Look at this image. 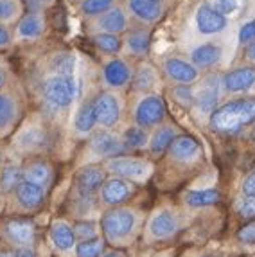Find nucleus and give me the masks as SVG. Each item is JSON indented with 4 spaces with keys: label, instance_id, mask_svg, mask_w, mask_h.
Instances as JSON below:
<instances>
[{
    "label": "nucleus",
    "instance_id": "29",
    "mask_svg": "<svg viewBox=\"0 0 255 257\" xmlns=\"http://www.w3.org/2000/svg\"><path fill=\"white\" fill-rule=\"evenodd\" d=\"M216 99H217L216 86L208 85L200 90V94H198V97H196V103H198V106H200L203 111H212L214 104H216Z\"/></svg>",
    "mask_w": 255,
    "mask_h": 257
},
{
    "label": "nucleus",
    "instance_id": "6",
    "mask_svg": "<svg viewBox=\"0 0 255 257\" xmlns=\"http://www.w3.org/2000/svg\"><path fill=\"white\" fill-rule=\"evenodd\" d=\"M95 103V113H97V122L102 126H113L117 120H119V101L117 97L111 94H101L97 99L94 101Z\"/></svg>",
    "mask_w": 255,
    "mask_h": 257
},
{
    "label": "nucleus",
    "instance_id": "1",
    "mask_svg": "<svg viewBox=\"0 0 255 257\" xmlns=\"http://www.w3.org/2000/svg\"><path fill=\"white\" fill-rule=\"evenodd\" d=\"M255 122V99H235L210 113V128L223 135H234Z\"/></svg>",
    "mask_w": 255,
    "mask_h": 257
},
{
    "label": "nucleus",
    "instance_id": "20",
    "mask_svg": "<svg viewBox=\"0 0 255 257\" xmlns=\"http://www.w3.org/2000/svg\"><path fill=\"white\" fill-rule=\"evenodd\" d=\"M99 27L104 29L106 33L117 35V33L124 31V27H126V17H124V13L119 8L108 9L106 13L101 17V20H99Z\"/></svg>",
    "mask_w": 255,
    "mask_h": 257
},
{
    "label": "nucleus",
    "instance_id": "27",
    "mask_svg": "<svg viewBox=\"0 0 255 257\" xmlns=\"http://www.w3.org/2000/svg\"><path fill=\"white\" fill-rule=\"evenodd\" d=\"M94 42L101 51L110 52V54L119 52V49H120V38L117 35H111V33H102V35H97L94 38Z\"/></svg>",
    "mask_w": 255,
    "mask_h": 257
},
{
    "label": "nucleus",
    "instance_id": "39",
    "mask_svg": "<svg viewBox=\"0 0 255 257\" xmlns=\"http://www.w3.org/2000/svg\"><path fill=\"white\" fill-rule=\"evenodd\" d=\"M237 239L244 244H255V219L237 232Z\"/></svg>",
    "mask_w": 255,
    "mask_h": 257
},
{
    "label": "nucleus",
    "instance_id": "53",
    "mask_svg": "<svg viewBox=\"0 0 255 257\" xmlns=\"http://www.w3.org/2000/svg\"><path fill=\"white\" fill-rule=\"evenodd\" d=\"M27 2H36V0H27Z\"/></svg>",
    "mask_w": 255,
    "mask_h": 257
},
{
    "label": "nucleus",
    "instance_id": "9",
    "mask_svg": "<svg viewBox=\"0 0 255 257\" xmlns=\"http://www.w3.org/2000/svg\"><path fill=\"white\" fill-rule=\"evenodd\" d=\"M166 72L171 79L183 83V85H189V83H192L198 77V70H196L194 65L176 60V58H171V60L166 61Z\"/></svg>",
    "mask_w": 255,
    "mask_h": 257
},
{
    "label": "nucleus",
    "instance_id": "36",
    "mask_svg": "<svg viewBox=\"0 0 255 257\" xmlns=\"http://www.w3.org/2000/svg\"><path fill=\"white\" fill-rule=\"evenodd\" d=\"M15 115V104L13 101L6 95H0V128L6 126Z\"/></svg>",
    "mask_w": 255,
    "mask_h": 257
},
{
    "label": "nucleus",
    "instance_id": "38",
    "mask_svg": "<svg viewBox=\"0 0 255 257\" xmlns=\"http://www.w3.org/2000/svg\"><path fill=\"white\" fill-rule=\"evenodd\" d=\"M237 210L239 214L244 216V218H255V196L242 194L237 203Z\"/></svg>",
    "mask_w": 255,
    "mask_h": 257
},
{
    "label": "nucleus",
    "instance_id": "21",
    "mask_svg": "<svg viewBox=\"0 0 255 257\" xmlns=\"http://www.w3.org/2000/svg\"><path fill=\"white\" fill-rule=\"evenodd\" d=\"M51 237L60 250H70L76 243V234L65 223H54L51 228Z\"/></svg>",
    "mask_w": 255,
    "mask_h": 257
},
{
    "label": "nucleus",
    "instance_id": "18",
    "mask_svg": "<svg viewBox=\"0 0 255 257\" xmlns=\"http://www.w3.org/2000/svg\"><path fill=\"white\" fill-rule=\"evenodd\" d=\"M104 79L110 86H122L130 81V69L120 60H111L104 67Z\"/></svg>",
    "mask_w": 255,
    "mask_h": 257
},
{
    "label": "nucleus",
    "instance_id": "17",
    "mask_svg": "<svg viewBox=\"0 0 255 257\" xmlns=\"http://www.w3.org/2000/svg\"><path fill=\"white\" fill-rule=\"evenodd\" d=\"M149 230H151V234H153L155 237H160V239L169 237L171 234H175V230H176L175 216L171 214V212H167V210H164V212H160V214H157L151 219Z\"/></svg>",
    "mask_w": 255,
    "mask_h": 257
},
{
    "label": "nucleus",
    "instance_id": "4",
    "mask_svg": "<svg viewBox=\"0 0 255 257\" xmlns=\"http://www.w3.org/2000/svg\"><path fill=\"white\" fill-rule=\"evenodd\" d=\"M164 117H166V104L160 95H149V97L142 99L135 110L137 124L142 128L158 124Z\"/></svg>",
    "mask_w": 255,
    "mask_h": 257
},
{
    "label": "nucleus",
    "instance_id": "13",
    "mask_svg": "<svg viewBox=\"0 0 255 257\" xmlns=\"http://www.w3.org/2000/svg\"><path fill=\"white\" fill-rule=\"evenodd\" d=\"M192 63L194 67H200V69H205V67H212L214 63L219 61L221 58V49L216 43H205V45H200L196 47L191 54Z\"/></svg>",
    "mask_w": 255,
    "mask_h": 257
},
{
    "label": "nucleus",
    "instance_id": "12",
    "mask_svg": "<svg viewBox=\"0 0 255 257\" xmlns=\"http://www.w3.org/2000/svg\"><path fill=\"white\" fill-rule=\"evenodd\" d=\"M101 196H102V200L106 203H110V205H117V203L124 202V200L130 196V187H128L124 180L111 178V180L102 184Z\"/></svg>",
    "mask_w": 255,
    "mask_h": 257
},
{
    "label": "nucleus",
    "instance_id": "52",
    "mask_svg": "<svg viewBox=\"0 0 255 257\" xmlns=\"http://www.w3.org/2000/svg\"><path fill=\"white\" fill-rule=\"evenodd\" d=\"M251 141L255 142V128H253V132H251Z\"/></svg>",
    "mask_w": 255,
    "mask_h": 257
},
{
    "label": "nucleus",
    "instance_id": "45",
    "mask_svg": "<svg viewBox=\"0 0 255 257\" xmlns=\"http://www.w3.org/2000/svg\"><path fill=\"white\" fill-rule=\"evenodd\" d=\"M242 194L255 196V171H251L250 175L244 178V182H242Z\"/></svg>",
    "mask_w": 255,
    "mask_h": 257
},
{
    "label": "nucleus",
    "instance_id": "15",
    "mask_svg": "<svg viewBox=\"0 0 255 257\" xmlns=\"http://www.w3.org/2000/svg\"><path fill=\"white\" fill-rule=\"evenodd\" d=\"M8 234L13 237L17 243L29 244L34 237V225L31 219L17 218V219H13V221L8 223Z\"/></svg>",
    "mask_w": 255,
    "mask_h": 257
},
{
    "label": "nucleus",
    "instance_id": "40",
    "mask_svg": "<svg viewBox=\"0 0 255 257\" xmlns=\"http://www.w3.org/2000/svg\"><path fill=\"white\" fill-rule=\"evenodd\" d=\"M42 133L38 132V130H29V132H26L24 135H22L20 142L24 148H34V146H40L42 144Z\"/></svg>",
    "mask_w": 255,
    "mask_h": 257
},
{
    "label": "nucleus",
    "instance_id": "35",
    "mask_svg": "<svg viewBox=\"0 0 255 257\" xmlns=\"http://www.w3.org/2000/svg\"><path fill=\"white\" fill-rule=\"evenodd\" d=\"M111 4H113V0H85L81 9L85 15H99L110 9Z\"/></svg>",
    "mask_w": 255,
    "mask_h": 257
},
{
    "label": "nucleus",
    "instance_id": "31",
    "mask_svg": "<svg viewBox=\"0 0 255 257\" xmlns=\"http://www.w3.org/2000/svg\"><path fill=\"white\" fill-rule=\"evenodd\" d=\"M52 67H54V70L58 72V76H68V77H72L74 56L68 54V52H63V54H60L58 58H56L54 63H52Z\"/></svg>",
    "mask_w": 255,
    "mask_h": 257
},
{
    "label": "nucleus",
    "instance_id": "43",
    "mask_svg": "<svg viewBox=\"0 0 255 257\" xmlns=\"http://www.w3.org/2000/svg\"><path fill=\"white\" fill-rule=\"evenodd\" d=\"M17 13V4L13 0H0V20H8Z\"/></svg>",
    "mask_w": 255,
    "mask_h": 257
},
{
    "label": "nucleus",
    "instance_id": "48",
    "mask_svg": "<svg viewBox=\"0 0 255 257\" xmlns=\"http://www.w3.org/2000/svg\"><path fill=\"white\" fill-rule=\"evenodd\" d=\"M15 257H34V253L31 252V250L24 248V250H20V252H17V255Z\"/></svg>",
    "mask_w": 255,
    "mask_h": 257
},
{
    "label": "nucleus",
    "instance_id": "22",
    "mask_svg": "<svg viewBox=\"0 0 255 257\" xmlns=\"http://www.w3.org/2000/svg\"><path fill=\"white\" fill-rule=\"evenodd\" d=\"M95 122H97V113H95V103H86L79 108L74 120V126H76L77 132L81 133H88L94 130Z\"/></svg>",
    "mask_w": 255,
    "mask_h": 257
},
{
    "label": "nucleus",
    "instance_id": "16",
    "mask_svg": "<svg viewBox=\"0 0 255 257\" xmlns=\"http://www.w3.org/2000/svg\"><path fill=\"white\" fill-rule=\"evenodd\" d=\"M92 150L99 155H119L124 146L108 132H99L92 139Z\"/></svg>",
    "mask_w": 255,
    "mask_h": 257
},
{
    "label": "nucleus",
    "instance_id": "33",
    "mask_svg": "<svg viewBox=\"0 0 255 257\" xmlns=\"http://www.w3.org/2000/svg\"><path fill=\"white\" fill-rule=\"evenodd\" d=\"M124 142H126V146L130 148H142L148 142V135L142 128H130L126 130L124 133Z\"/></svg>",
    "mask_w": 255,
    "mask_h": 257
},
{
    "label": "nucleus",
    "instance_id": "30",
    "mask_svg": "<svg viewBox=\"0 0 255 257\" xmlns=\"http://www.w3.org/2000/svg\"><path fill=\"white\" fill-rule=\"evenodd\" d=\"M128 45H130V49H132L135 54H142V52H146L149 47V35L146 31H135V33H132L130 38H128Z\"/></svg>",
    "mask_w": 255,
    "mask_h": 257
},
{
    "label": "nucleus",
    "instance_id": "49",
    "mask_svg": "<svg viewBox=\"0 0 255 257\" xmlns=\"http://www.w3.org/2000/svg\"><path fill=\"white\" fill-rule=\"evenodd\" d=\"M104 257H124V253L122 252H108Z\"/></svg>",
    "mask_w": 255,
    "mask_h": 257
},
{
    "label": "nucleus",
    "instance_id": "5",
    "mask_svg": "<svg viewBox=\"0 0 255 257\" xmlns=\"http://www.w3.org/2000/svg\"><path fill=\"white\" fill-rule=\"evenodd\" d=\"M196 26L203 35H217L226 29L228 20L226 17L217 13L210 4H201L196 11Z\"/></svg>",
    "mask_w": 255,
    "mask_h": 257
},
{
    "label": "nucleus",
    "instance_id": "3",
    "mask_svg": "<svg viewBox=\"0 0 255 257\" xmlns=\"http://www.w3.org/2000/svg\"><path fill=\"white\" fill-rule=\"evenodd\" d=\"M135 225V216L130 210H110L102 218V230L106 234L108 239H122L133 230Z\"/></svg>",
    "mask_w": 255,
    "mask_h": 257
},
{
    "label": "nucleus",
    "instance_id": "23",
    "mask_svg": "<svg viewBox=\"0 0 255 257\" xmlns=\"http://www.w3.org/2000/svg\"><path fill=\"white\" fill-rule=\"evenodd\" d=\"M219 200V193L214 189H203V191H189L185 194V202L191 207H207Z\"/></svg>",
    "mask_w": 255,
    "mask_h": 257
},
{
    "label": "nucleus",
    "instance_id": "42",
    "mask_svg": "<svg viewBox=\"0 0 255 257\" xmlns=\"http://www.w3.org/2000/svg\"><path fill=\"white\" fill-rule=\"evenodd\" d=\"M173 94H175V97H176V101H178V103H182L183 106H185V104H191L192 103V92H191V88H189V86H180V88H175V92H173Z\"/></svg>",
    "mask_w": 255,
    "mask_h": 257
},
{
    "label": "nucleus",
    "instance_id": "51",
    "mask_svg": "<svg viewBox=\"0 0 255 257\" xmlns=\"http://www.w3.org/2000/svg\"><path fill=\"white\" fill-rule=\"evenodd\" d=\"M2 83H4V74H2V70H0V86H2Z\"/></svg>",
    "mask_w": 255,
    "mask_h": 257
},
{
    "label": "nucleus",
    "instance_id": "19",
    "mask_svg": "<svg viewBox=\"0 0 255 257\" xmlns=\"http://www.w3.org/2000/svg\"><path fill=\"white\" fill-rule=\"evenodd\" d=\"M200 151V146L198 142L192 137H176L171 144V155L175 157L176 160H189L192 159L196 153Z\"/></svg>",
    "mask_w": 255,
    "mask_h": 257
},
{
    "label": "nucleus",
    "instance_id": "26",
    "mask_svg": "<svg viewBox=\"0 0 255 257\" xmlns=\"http://www.w3.org/2000/svg\"><path fill=\"white\" fill-rule=\"evenodd\" d=\"M24 176H26V180L31 182V184H36V185H43L45 182L49 180V176H51V171H49L47 164H33V166H29L26 169V173H24Z\"/></svg>",
    "mask_w": 255,
    "mask_h": 257
},
{
    "label": "nucleus",
    "instance_id": "50",
    "mask_svg": "<svg viewBox=\"0 0 255 257\" xmlns=\"http://www.w3.org/2000/svg\"><path fill=\"white\" fill-rule=\"evenodd\" d=\"M17 253H9V252H4V253H0V257H15Z\"/></svg>",
    "mask_w": 255,
    "mask_h": 257
},
{
    "label": "nucleus",
    "instance_id": "47",
    "mask_svg": "<svg viewBox=\"0 0 255 257\" xmlns=\"http://www.w3.org/2000/svg\"><path fill=\"white\" fill-rule=\"evenodd\" d=\"M246 56H248V58H250L251 61H255V42L248 45V49H246Z\"/></svg>",
    "mask_w": 255,
    "mask_h": 257
},
{
    "label": "nucleus",
    "instance_id": "41",
    "mask_svg": "<svg viewBox=\"0 0 255 257\" xmlns=\"http://www.w3.org/2000/svg\"><path fill=\"white\" fill-rule=\"evenodd\" d=\"M239 42L241 43H253L255 42V18L250 22H246V24L239 29Z\"/></svg>",
    "mask_w": 255,
    "mask_h": 257
},
{
    "label": "nucleus",
    "instance_id": "28",
    "mask_svg": "<svg viewBox=\"0 0 255 257\" xmlns=\"http://www.w3.org/2000/svg\"><path fill=\"white\" fill-rule=\"evenodd\" d=\"M2 191H6V193H9V191H13L15 187H18L22 182V173L18 167L15 166H8L2 171Z\"/></svg>",
    "mask_w": 255,
    "mask_h": 257
},
{
    "label": "nucleus",
    "instance_id": "10",
    "mask_svg": "<svg viewBox=\"0 0 255 257\" xmlns=\"http://www.w3.org/2000/svg\"><path fill=\"white\" fill-rule=\"evenodd\" d=\"M77 187L81 189V193H94L97 191L99 185L104 184V171H102L101 167H95V166H88V167H83L79 173H77Z\"/></svg>",
    "mask_w": 255,
    "mask_h": 257
},
{
    "label": "nucleus",
    "instance_id": "7",
    "mask_svg": "<svg viewBox=\"0 0 255 257\" xmlns=\"http://www.w3.org/2000/svg\"><path fill=\"white\" fill-rule=\"evenodd\" d=\"M108 167H110V171H113L115 175L124 176V178H142L149 171L148 162L137 159H126V157H119V159L110 160Z\"/></svg>",
    "mask_w": 255,
    "mask_h": 257
},
{
    "label": "nucleus",
    "instance_id": "24",
    "mask_svg": "<svg viewBox=\"0 0 255 257\" xmlns=\"http://www.w3.org/2000/svg\"><path fill=\"white\" fill-rule=\"evenodd\" d=\"M175 130L173 128H160L155 132L153 139H151V151L155 155H162L164 151H167L175 141Z\"/></svg>",
    "mask_w": 255,
    "mask_h": 257
},
{
    "label": "nucleus",
    "instance_id": "11",
    "mask_svg": "<svg viewBox=\"0 0 255 257\" xmlns=\"http://www.w3.org/2000/svg\"><path fill=\"white\" fill-rule=\"evenodd\" d=\"M130 11L139 20L153 22L160 17L162 0H130Z\"/></svg>",
    "mask_w": 255,
    "mask_h": 257
},
{
    "label": "nucleus",
    "instance_id": "34",
    "mask_svg": "<svg viewBox=\"0 0 255 257\" xmlns=\"http://www.w3.org/2000/svg\"><path fill=\"white\" fill-rule=\"evenodd\" d=\"M155 83L153 70L149 67H142L135 76V90H149Z\"/></svg>",
    "mask_w": 255,
    "mask_h": 257
},
{
    "label": "nucleus",
    "instance_id": "46",
    "mask_svg": "<svg viewBox=\"0 0 255 257\" xmlns=\"http://www.w3.org/2000/svg\"><path fill=\"white\" fill-rule=\"evenodd\" d=\"M9 42V35H8V31L4 29V27L0 26V45H6V43Z\"/></svg>",
    "mask_w": 255,
    "mask_h": 257
},
{
    "label": "nucleus",
    "instance_id": "44",
    "mask_svg": "<svg viewBox=\"0 0 255 257\" xmlns=\"http://www.w3.org/2000/svg\"><path fill=\"white\" fill-rule=\"evenodd\" d=\"M76 230H77V236L83 241L94 239V236H95V227L92 223H81V225L76 227Z\"/></svg>",
    "mask_w": 255,
    "mask_h": 257
},
{
    "label": "nucleus",
    "instance_id": "32",
    "mask_svg": "<svg viewBox=\"0 0 255 257\" xmlns=\"http://www.w3.org/2000/svg\"><path fill=\"white\" fill-rule=\"evenodd\" d=\"M102 252V241L101 239H88L81 241L77 244V255L79 257H99Z\"/></svg>",
    "mask_w": 255,
    "mask_h": 257
},
{
    "label": "nucleus",
    "instance_id": "8",
    "mask_svg": "<svg viewBox=\"0 0 255 257\" xmlns=\"http://www.w3.org/2000/svg\"><path fill=\"white\" fill-rule=\"evenodd\" d=\"M223 83H225L226 90L232 92V94L250 90L251 86H255V69L241 67V69L232 70L223 77Z\"/></svg>",
    "mask_w": 255,
    "mask_h": 257
},
{
    "label": "nucleus",
    "instance_id": "25",
    "mask_svg": "<svg viewBox=\"0 0 255 257\" xmlns=\"http://www.w3.org/2000/svg\"><path fill=\"white\" fill-rule=\"evenodd\" d=\"M42 18L38 15H27L24 17V20L20 22V26H18V31H20V35L24 38H33V36H38L42 33Z\"/></svg>",
    "mask_w": 255,
    "mask_h": 257
},
{
    "label": "nucleus",
    "instance_id": "54",
    "mask_svg": "<svg viewBox=\"0 0 255 257\" xmlns=\"http://www.w3.org/2000/svg\"><path fill=\"white\" fill-rule=\"evenodd\" d=\"M205 257H212V255H205Z\"/></svg>",
    "mask_w": 255,
    "mask_h": 257
},
{
    "label": "nucleus",
    "instance_id": "14",
    "mask_svg": "<svg viewBox=\"0 0 255 257\" xmlns=\"http://www.w3.org/2000/svg\"><path fill=\"white\" fill-rule=\"evenodd\" d=\"M17 198L24 207L33 209V207H38L40 203H42L43 189H42V185L31 184V182H27V180H22L20 185L17 187Z\"/></svg>",
    "mask_w": 255,
    "mask_h": 257
},
{
    "label": "nucleus",
    "instance_id": "2",
    "mask_svg": "<svg viewBox=\"0 0 255 257\" xmlns=\"http://www.w3.org/2000/svg\"><path fill=\"white\" fill-rule=\"evenodd\" d=\"M43 94L51 101L54 106L67 108L72 104L74 95H76V86H74L72 77L68 76H54L51 77L45 86H43Z\"/></svg>",
    "mask_w": 255,
    "mask_h": 257
},
{
    "label": "nucleus",
    "instance_id": "37",
    "mask_svg": "<svg viewBox=\"0 0 255 257\" xmlns=\"http://www.w3.org/2000/svg\"><path fill=\"white\" fill-rule=\"evenodd\" d=\"M210 6H212L219 15L228 17V15H234L239 9V0H212Z\"/></svg>",
    "mask_w": 255,
    "mask_h": 257
}]
</instances>
